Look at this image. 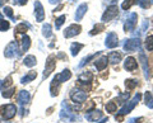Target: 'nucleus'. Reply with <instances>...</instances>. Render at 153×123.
I'll use <instances>...</instances> for the list:
<instances>
[{
  "label": "nucleus",
  "mask_w": 153,
  "mask_h": 123,
  "mask_svg": "<svg viewBox=\"0 0 153 123\" xmlns=\"http://www.w3.org/2000/svg\"><path fill=\"white\" fill-rule=\"evenodd\" d=\"M137 20H138V14L137 13H131L130 15H129V18H128L125 26H124V31L125 32L133 31L134 27H135V24H137Z\"/></svg>",
  "instance_id": "9d476101"
},
{
  "label": "nucleus",
  "mask_w": 153,
  "mask_h": 123,
  "mask_svg": "<svg viewBox=\"0 0 153 123\" xmlns=\"http://www.w3.org/2000/svg\"><path fill=\"white\" fill-rule=\"evenodd\" d=\"M151 3L152 1H149V0H137V4L140 8H143V9H148V8H149L151 7Z\"/></svg>",
  "instance_id": "2f4dec72"
},
{
  "label": "nucleus",
  "mask_w": 153,
  "mask_h": 123,
  "mask_svg": "<svg viewBox=\"0 0 153 123\" xmlns=\"http://www.w3.org/2000/svg\"><path fill=\"white\" fill-rule=\"evenodd\" d=\"M101 117H102V113L100 111H88V113L85 114V118L89 122H97Z\"/></svg>",
  "instance_id": "dca6fc26"
},
{
  "label": "nucleus",
  "mask_w": 153,
  "mask_h": 123,
  "mask_svg": "<svg viewBox=\"0 0 153 123\" xmlns=\"http://www.w3.org/2000/svg\"><path fill=\"white\" fill-rule=\"evenodd\" d=\"M31 47V38L28 36H23L22 38V47H21V52H25Z\"/></svg>",
  "instance_id": "b1692460"
},
{
  "label": "nucleus",
  "mask_w": 153,
  "mask_h": 123,
  "mask_svg": "<svg viewBox=\"0 0 153 123\" xmlns=\"http://www.w3.org/2000/svg\"><path fill=\"white\" fill-rule=\"evenodd\" d=\"M7 29H9V22L0 19V31L4 32V31H7Z\"/></svg>",
  "instance_id": "4c0bfd02"
},
{
  "label": "nucleus",
  "mask_w": 153,
  "mask_h": 123,
  "mask_svg": "<svg viewBox=\"0 0 153 123\" xmlns=\"http://www.w3.org/2000/svg\"><path fill=\"white\" fill-rule=\"evenodd\" d=\"M106 1H107V4H114L116 0H106Z\"/></svg>",
  "instance_id": "de8ad7c7"
},
{
  "label": "nucleus",
  "mask_w": 153,
  "mask_h": 123,
  "mask_svg": "<svg viewBox=\"0 0 153 123\" xmlns=\"http://www.w3.org/2000/svg\"><path fill=\"white\" fill-rule=\"evenodd\" d=\"M0 19H3V14L1 13H0Z\"/></svg>",
  "instance_id": "3c124183"
},
{
  "label": "nucleus",
  "mask_w": 153,
  "mask_h": 123,
  "mask_svg": "<svg viewBox=\"0 0 153 123\" xmlns=\"http://www.w3.org/2000/svg\"><path fill=\"white\" fill-rule=\"evenodd\" d=\"M117 5H111V7H108L106 9V12L103 13V15H102V22L103 23H106V22H110L111 19H114L115 17L117 15Z\"/></svg>",
  "instance_id": "6e6552de"
},
{
  "label": "nucleus",
  "mask_w": 153,
  "mask_h": 123,
  "mask_svg": "<svg viewBox=\"0 0 153 123\" xmlns=\"http://www.w3.org/2000/svg\"><path fill=\"white\" fill-rule=\"evenodd\" d=\"M140 98H142V95H140L139 93H137L130 102H128V103L124 104V107L120 109V112H119V116H125V114H128V113H130L134 109V108H135L138 102L140 100Z\"/></svg>",
  "instance_id": "f257e3e1"
},
{
  "label": "nucleus",
  "mask_w": 153,
  "mask_h": 123,
  "mask_svg": "<svg viewBox=\"0 0 153 123\" xmlns=\"http://www.w3.org/2000/svg\"><path fill=\"white\" fill-rule=\"evenodd\" d=\"M36 76H37V72H36V71H30L25 78H22L21 83H22V84H27V83L32 81L33 79H36Z\"/></svg>",
  "instance_id": "393cba45"
},
{
  "label": "nucleus",
  "mask_w": 153,
  "mask_h": 123,
  "mask_svg": "<svg viewBox=\"0 0 153 123\" xmlns=\"http://www.w3.org/2000/svg\"><path fill=\"white\" fill-rule=\"evenodd\" d=\"M107 48H115L119 45V40H117V34L115 32H110L107 37H106V42H105Z\"/></svg>",
  "instance_id": "9b49d317"
},
{
  "label": "nucleus",
  "mask_w": 153,
  "mask_h": 123,
  "mask_svg": "<svg viewBox=\"0 0 153 123\" xmlns=\"http://www.w3.org/2000/svg\"><path fill=\"white\" fill-rule=\"evenodd\" d=\"M14 92H16V88H10V89H7V90H4L3 92V97L4 98H10Z\"/></svg>",
  "instance_id": "e433bc0d"
},
{
  "label": "nucleus",
  "mask_w": 153,
  "mask_h": 123,
  "mask_svg": "<svg viewBox=\"0 0 153 123\" xmlns=\"http://www.w3.org/2000/svg\"><path fill=\"white\" fill-rule=\"evenodd\" d=\"M146 48H147L148 51H153V36H151V37H148V38H147Z\"/></svg>",
  "instance_id": "c9c22d12"
},
{
  "label": "nucleus",
  "mask_w": 153,
  "mask_h": 123,
  "mask_svg": "<svg viewBox=\"0 0 153 123\" xmlns=\"http://www.w3.org/2000/svg\"><path fill=\"white\" fill-rule=\"evenodd\" d=\"M124 67L128 71H134L137 67H138V64H137V60L134 57H126L125 62H124Z\"/></svg>",
  "instance_id": "2eb2a0df"
},
{
  "label": "nucleus",
  "mask_w": 153,
  "mask_h": 123,
  "mask_svg": "<svg viewBox=\"0 0 153 123\" xmlns=\"http://www.w3.org/2000/svg\"><path fill=\"white\" fill-rule=\"evenodd\" d=\"M21 50H18V43L16 41H12L7 47H5V51H4V56L8 59H12V57H18L21 56Z\"/></svg>",
  "instance_id": "7ed1b4c3"
},
{
  "label": "nucleus",
  "mask_w": 153,
  "mask_h": 123,
  "mask_svg": "<svg viewBox=\"0 0 153 123\" xmlns=\"http://www.w3.org/2000/svg\"><path fill=\"white\" fill-rule=\"evenodd\" d=\"M139 60H140V64L143 66V71H144V76L148 78L149 76V71H148V64H147V57H146V55H144V52L140 51L139 52Z\"/></svg>",
  "instance_id": "f3484780"
},
{
  "label": "nucleus",
  "mask_w": 153,
  "mask_h": 123,
  "mask_svg": "<svg viewBox=\"0 0 153 123\" xmlns=\"http://www.w3.org/2000/svg\"><path fill=\"white\" fill-rule=\"evenodd\" d=\"M5 123H7V122H5Z\"/></svg>",
  "instance_id": "5fc2aeb1"
},
{
  "label": "nucleus",
  "mask_w": 153,
  "mask_h": 123,
  "mask_svg": "<svg viewBox=\"0 0 153 123\" xmlns=\"http://www.w3.org/2000/svg\"><path fill=\"white\" fill-rule=\"evenodd\" d=\"M4 1H7V0H0V7H1L3 4H4Z\"/></svg>",
  "instance_id": "8fccbe9b"
},
{
  "label": "nucleus",
  "mask_w": 153,
  "mask_h": 123,
  "mask_svg": "<svg viewBox=\"0 0 153 123\" xmlns=\"http://www.w3.org/2000/svg\"><path fill=\"white\" fill-rule=\"evenodd\" d=\"M88 10V5L87 4H80V5L78 7V9H76V12H75V20L76 22H79V20H82V18L84 17V14L87 13Z\"/></svg>",
  "instance_id": "4468645a"
},
{
  "label": "nucleus",
  "mask_w": 153,
  "mask_h": 123,
  "mask_svg": "<svg viewBox=\"0 0 153 123\" xmlns=\"http://www.w3.org/2000/svg\"><path fill=\"white\" fill-rule=\"evenodd\" d=\"M4 86V81H1V80H0V89H1Z\"/></svg>",
  "instance_id": "09e8293b"
},
{
  "label": "nucleus",
  "mask_w": 153,
  "mask_h": 123,
  "mask_svg": "<svg viewBox=\"0 0 153 123\" xmlns=\"http://www.w3.org/2000/svg\"><path fill=\"white\" fill-rule=\"evenodd\" d=\"M107 121H108V118L107 117H103V118H101V119H98L96 123H105V122H107Z\"/></svg>",
  "instance_id": "a18cd8bd"
},
{
  "label": "nucleus",
  "mask_w": 153,
  "mask_h": 123,
  "mask_svg": "<svg viewBox=\"0 0 153 123\" xmlns=\"http://www.w3.org/2000/svg\"><path fill=\"white\" fill-rule=\"evenodd\" d=\"M70 98L74 103H83L87 99V93L80 90V89H73L70 92Z\"/></svg>",
  "instance_id": "423d86ee"
},
{
  "label": "nucleus",
  "mask_w": 153,
  "mask_h": 123,
  "mask_svg": "<svg viewBox=\"0 0 153 123\" xmlns=\"http://www.w3.org/2000/svg\"><path fill=\"white\" fill-rule=\"evenodd\" d=\"M4 10V14H5L7 17H9L10 19H14V15H13V10H12V8H9V7H5L3 9Z\"/></svg>",
  "instance_id": "58836bf2"
},
{
  "label": "nucleus",
  "mask_w": 153,
  "mask_h": 123,
  "mask_svg": "<svg viewBox=\"0 0 153 123\" xmlns=\"http://www.w3.org/2000/svg\"><path fill=\"white\" fill-rule=\"evenodd\" d=\"M35 17H36V20L37 22H42L45 19V12H44V7H42V4L38 1H35Z\"/></svg>",
  "instance_id": "f8f14e48"
},
{
  "label": "nucleus",
  "mask_w": 153,
  "mask_h": 123,
  "mask_svg": "<svg viewBox=\"0 0 153 123\" xmlns=\"http://www.w3.org/2000/svg\"><path fill=\"white\" fill-rule=\"evenodd\" d=\"M80 31H82V27H80L79 24H71L64 31V37L65 38H70V37H74L76 34H79Z\"/></svg>",
  "instance_id": "1a4fd4ad"
},
{
  "label": "nucleus",
  "mask_w": 153,
  "mask_h": 123,
  "mask_svg": "<svg viewBox=\"0 0 153 123\" xmlns=\"http://www.w3.org/2000/svg\"><path fill=\"white\" fill-rule=\"evenodd\" d=\"M144 99H146L147 107L151 108V109H153V97H152V94H151L149 92H147V93L144 94Z\"/></svg>",
  "instance_id": "cd10ccee"
},
{
  "label": "nucleus",
  "mask_w": 153,
  "mask_h": 123,
  "mask_svg": "<svg viewBox=\"0 0 153 123\" xmlns=\"http://www.w3.org/2000/svg\"><path fill=\"white\" fill-rule=\"evenodd\" d=\"M23 64H25L27 67H33V66L37 64V60H36V57L33 55H30V56H27V57L23 60Z\"/></svg>",
  "instance_id": "5701e85b"
},
{
  "label": "nucleus",
  "mask_w": 153,
  "mask_h": 123,
  "mask_svg": "<svg viewBox=\"0 0 153 123\" xmlns=\"http://www.w3.org/2000/svg\"><path fill=\"white\" fill-rule=\"evenodd\" d=\"M50 4H57V3H60L61 0H49Z\"/></svg>",
  "instance_id": "49530a36"
},
{
  "label": "nucleus",
  "mask_w": 153,
  "mask_h": 123,
  "mask_svg": "<svg viewBox=\"0 0 153 123\" xmlns=\"http://www.w3.org/2000/svg\"><path fill=\"white\" fill-rule=\"evenodd\" d=\"M28 28H31L30 23H27V22L21 23V24H18V26L16 27V34H19V33H26Z\"/></svg>",
  "instance_id": "4be33fe9"
},
{
  "label": "nucleus",
  "mask_w": 153,
  "mask_h": 123,
  "mask_svg": "<svg viewBox=\"0 0 153 123\" xmlns=\"http://www.w3.org/2000/svg\"><path fill=\"white\" fill-rule=\"evenodd\" d=\"M152 3H153V0H152Z\"/></svg>",
  "instance_id": "864d4df0"
},
{
  "label": "nucleus",
  "mask_w": 153,
  "mask_h": 123,
  "mask_svg": "<svg viewBox=\"0 0 153 123\" xmlns=\"http://www.w3.org/2000/svg\"><path fill=\"white\" fill-rule=\"evenodd\" d=\"M10 84H12V76H8L5 83H4V86H8V85H10Z\"/></svg>",
  "instance_id": "c03bdc74"
},
{
  "label": "nucleus",
  "mask_w": 153,
  "mask_h": 123,
  "mask_svg": "<svg viewBox=\"0 0 153 123\" xmlns=\"http://www.w3.org/2000/svg\"><path fill=\"white\" fill-rule=\"evenodd\" d=\"M123 48L125 52H134L140 48V41L139 38H131V40H126L124 43Z\"/></svg>",
  "instance_id": "39448f33"
},
{
  "label": "nucleus",
  "mask_w": 153,
  "mask_h": 123,
  "mask_svg": "<svg viewBox=\"0 0 153 123\" xmlns=\"http://www.w3.org/2000/svg\"><path fill=\"white\" fill-rule=\"evenodd\" d=\"M55 66H56V57H55L54 55H50L49 59H47V61H46L45 71H44V79H46L52 71H54Z\"/></svg>",
  "instance_id": "0eeeda50"
},
{
  "label": "nucleus",
  "mask_w": 153,
  "mask_h": 123,
  "mask_svg": "<svg viewBox=\"0 0 153 123\" xmlns=\"http://www.w3.org/2000/svg\"><path fill=\"white\" fill-rule=\"evenodd\" d=\"M148 27H149V22H148L147 19H146V20H143V26H142V32H146Z\"/></svg>",
  "instance_id": "79ce46f5"
},
{
  "label": "nucleus",
  "mask_w": 153,
  "mask_h": 123,
  "mask_svg": "<svg viewBox=\"0 0 153 123\" xmlns=\"http://www.w3.org/2000/svg\"><path fill=\"white\" fill-rule=\"evenodd\" d=\"M92 79H93V75L91 74L89 71H88V72L85 71V72H83V74L79 76V84H87V83L91 84Z\"/></svg>",
  "instance_id": "aec40b11"
},
{
  "label": "nucleus",
  "mask_w": 153,
  "mask_h": 123,
  "mask_svg": "<svg viewBox=\"0 0 153 123\" xmlns=\"http://www.w3.org/2000/svg\"><path fill=\"white\" fill-rule=\"evenodd\" d=\"M83 48V45L82 43H71L70 47V51H71V56H76L80 52V50Z\"/></svg>",
  "instance_id": "a878e982"
},
{
  "label": "nucleus",
  "mask_w": 153,
  "mask_h": 123,
  "mask_svg": "<svg viewBox=\"0 0 153 123\" xmlns=\"http://www.w3.org/2000/svg\"><path fill=\"white\" fill-rule=\"evenodd\" d=\"M0 113H1L4 119H12L17 113V107L14 104H7V105L0 108Z\"/></svg>",
  "instance_id": "20e7f679"
},
{
  "label": "nucleus",
  "mask_w": 153,
  "mask_h": 123,
  "mask_svg": "<svg viewBox=\"0 0 153 123\" xmlns=\"http://www.w3.org/2000/svg\"><path fill=\"white\" fill-rule=\"evenodd\" d=\"M106 109H107L108 113L115 112V111H116V103H115V102H110V103H107V104H106Z\"/></svg>",
  "instance_id": "f704fd0d"
},
{
  "label": "nucleus",
  "mask_w": 153,
  "mask_h": 123,
  "mask_svg": "<svg viewBox=\"0 0 153 123\" xmlns=\"http://www.w3.org/2000/svg\"><path fill=\"white\" fill-rule=\"evenodd\" d=\"M64 22H65V15H60L59 18H56V20H55V28L56 29H60L61 26L64 24Z\"/></svg>",
  "instance_id": "c756f323"
},
{
  "label": "nucleus",
  "mask_w": 153,
  "mask_h": 123,
  "mask_svg": "<svg viewBox=\"0 0 153 123\" xmlns=\"http://www.w3.org/2000/svg\"><path fill=\"white\" fill-rule=\"evenodd\" d=\"M94 66L97 67L98 71H102V70H105V69L107 67V57H106V56H102L101 59L96 60Z\"/></svg>",
  "instance_id": "6ab92c4d"
},
{
  "label": "nucleus",
  "mask_w": 153,
  "mask_h": 123,
  "mask_svg": "<svg viewBox=\"0 0 153 123\" xmlns=\"http://www.w3.org/2000/svg\"><path fill=\"white\" fill-rule=\"evenodd\" d=\"M70 1H75V0H70Z\"/></svg>",
  "instance_id": "603ef678"
},
{
  "label": "nucleus",
  "mask_w": 153,
  "mask_h": 123,
  "mask_svg": "<svg viewBox=\"0 0 153 123\" xmlns=\"http://www.w3.org/2000/svg\"><path fill=\"white\" fill-rule=\"evenodd\" d=\"M128 99H129V93H121L120 95H119V98L116 99L117 103H120V104H124L125 102H128Z\"/></svg>",
  "instance_id": "7c9ffc66"
},
{
  "label": "nucleus",
  "mask_w": 153,
  "mask_h": 123,
  "mask_svg": "<svg viewBox=\"0 0 153 123\" xmlns=\"http://www.w3.org/2000/svg\"><path fill=\"white\" fill-rule=\"evenodd\" d=\"M13 3L16 4V5H26L27 4V0H13Z\"/></svg>",
  "instance_id": "a19ab883"
},
{
  "label": "nucleus",
  "mask_w": 153,
  "mask_h": 123,
  "mask_svg": "<svg viewBox=\"0 0 153 123\" xmlns=\"http://www.w3.org/2000/svg\"><path fill=\"white\" fill-rule=\"evenodd\" d=\"M103 29H105V26L102 24V23H100V24L94 26V28H93V29L89 32V34H91V36H93V34H96V33H100V32H102Z\"/></svg>",
  "instance_id": "c85d7f7f"
},
{
  "label": "nucleus",
  "mask_w": 153,
  "mask_h": 123,
  "mask_svg": "<svg viewBox=\"0 0 153 123\" xmlns=\"http://www.w3.org/2000/svg\"><path fill=\"white\" fill-rule=\"evenodd\" d=\"M18 102H19V104H21L22 107L25 105V104H27L28 102H30V93H28L27 90H22V92H19Z\"/></svg>",
  "instance_id": "a211bd4d"
},
{
  "label": "nucleus",
  "mask_w": 153,
  "mask_h": 123,
  "mask_svg": "<svg viewBox=\"0 0 153 123\" xmlns=\"http://www.w3.org/2000/svg\"><path fill=\"white\" fill-rule=\"evenodd\" d=\"M63 109L60 111V118H61V121H64V122H74V121H76V114H74L73 112L70 111V108H69V105L66 104L65 102H63Z\"/></svg>",
  "instance_id": "f03ea898"
},
{
  "label": "nucleus",
  "mask_w": 153,
  "mask_h": 123,
  "mask_svg": "<svg viewBox=\"0 0 153 123\" xmlns=\"http://www.w3.org/2000/svg\"><path fill=\"white\" fill-rule=\"evenodd\" d=\"M140 121H143V118H130L128 123H139Z\"/></svg>",
  "instance_id": "37998d69"
},
{
  "label": "nucleus",
  "mask_w": 153,
  "mask_h": 123,
  "mask_svg": "<svg viewBox=\"0 0 153 123\" xmlns=\"http://www.w3.org/2000/svg\"><path fill=\"white\" fill-rule=\"evenodd\" d=\"M71 78V72L69 71V70H64L63 72H60V74H57L56 76L54 78V80L57 83V84H61V83H64L66 81V80H69Z\"/></svg>",
  "instance_id": "ddd939ff"
},
{
  "label": "nucleus",
  "mask_w": 153,
  "mask_h": 123,
  "mask_svg": "<svg viewBox=\"0 0 153 123\" xmlns=\"http://www.w3.org/2000/svg\"><path fill=\"white\" fill-rule=\"evenodd\" d=\"M94 56H96V55H91V56H88V57H84L82 61H80V64L78 65V67H83V66H84L85 64H87V62H89V60H92V59L94 57Z\"/></svg>",
  "instance_id": "ea45409f"
},
{
  "label": "nucleus",
  "mask_w": 153,
  "mask_h": 123,
  "mask_svg": "<svg viewBox=\"0 0 153 123\" xmlns=\"http://www.w3.org/2000/svg\"><path fill=\"white\" fill-rule=\"evenodd\" d=\"M137 3V0H125L123 4H121V8L124 9V10H128L129 8H130L133 4H135Z\"/></svg>",
  "instance_id": "473e14b6"
},
{
  "label": "nucleus",
  "mask_w": 153,
  "mask_h": 123,
  "mask_svg": "<svg viewBox=\"0 0 153 123\" xmlns=\"http://www.w3.org/2000/svg\"><path fill=\"white\" fill-rule=\"evenodd\" d=\"M107 60L111 64H119L120 62V60H121V55L119 53V52H111V53H108Z\"/></svg>",
  "instance_id": "412c9836"
},
{
  "label": "nucleus",
  "mask_w": 153,
  "mask_h": 123,
  "mask_svg": "<svg viewBox=\"0 0 153 123\" xmlns=\"http://www.w3.org/2000/svg\"><path fill=\"white\" fill-rule=\"evenodd\" d=\"M138 85V81L137 80H126L125 81V86L129 89V90H131V89H134Z\"/></svg>",
  "instance_id": "72a5a7b5"
},
{
  "label": "nucleus",
  "mask_w": 153,
  "mask_h": 123,
  "mask_svg": "<svg viewBox=\"0 0 153 123\" xmlns=\"http://www.w3.org/2000/svg\"><path fill=\"white\" fill-rule=\"evenodd\" d=\"M42 34H44V37H46V38H49V37L52 36L51 26L49 23H46V24H44V27H42Z\"/></svg>",
  "instance_id": "bb28decb"
}]
</instances>
